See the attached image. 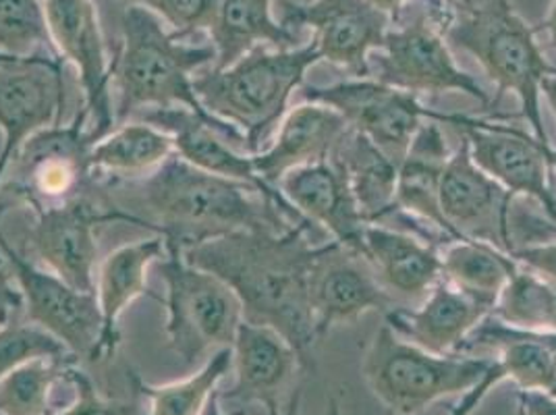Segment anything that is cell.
<instances>
[{
	"label": "cell",
	"instance_id": "1",
	"mask_svg": "<svg viewBox=\"0 0 556 415\" xmlns=\"http://www.w3.org/2000/svg\"><path fill=\"white\" fill-rule=\"evenodd\" d=\"M312 223L285 231H235L206 239L184 252L187 262L223 278L241 301L245 323L280 332L309 368V349L318 343L309 275L320 246L307 239Z\"/></svg>",
	"mask_w": 556,
	"mask_h": 415
},
{
	"label": "cell",
	"instance_id": "2",
	"mask_svg": "<svg viewBox=\"0 0 556 415\" xmlns=\"http://www.w3.org/2000/svg\"><path fill=\"white\" fill-rule=\"evenodd\" d=\"M118 185L131 189V202L152 216L150 223L164 243L184 252L229 232L285 231L298 225L254 185L200 171L177 154L146 179Z\"/></svg>",
	"mask_w": 556,
	"mask_h": 415
},
{
	"label": "cell",
	"instance_id": "3",
	"mask_svg": "<svg viewBox=\"0 0 556 415\" xmlns=\"http://www.w3.org/2000/svg\"><path fill=\"white\" fill-rule=\"evenodd\" d=\"M121 34L111 61L116 127L143 109L184 106L212 123L231 146L245 150L243 134L210 115L193 90L195 75L216 61L212 45H187L141 4L125 7Z\"/></svg>",
	"mask_w": 556,
	"mask_h": 415
},
{
	"label": "cell",
	"instance_id": "4",
	"mask_svg": "<svg viewBox=\"0 0 556 415\" xmlns=\"http://www.w3.org/2000/svg\"><path fill=\"white\" fill-rule=\"evenodd\" d=\"M320 61L314 40L289 50L257 47L227 70L200 71L193 90L210 115L243 134L245 152L254 156L287 115L305 73Z\"/></svg>",
	"mask_w": 556,
	"mask_h": 415
},
{
	"label": "cell",
	"instance_id": "5",
	"mask_svg": "<svg viewBox=\"0 0 556 415\" xmlns=\"http://www.w3.org/2000/svg\"><path fill=\"white\" fill-rule=\"evenodd\" d=\"M444 40L482 65L498 88L496 102L505 93H515L533 138L551 146L542 118L540 86L546 75H555L556 67L546 61L532 25L523 22L510 0H488L482 7L465 9L464 17L453 20L444 29Z\"/></svg>",
	"mask_w": 556,
	"mask_h": 415
},
{
	"label": "cell",
	"instance_id": "6",
	"mask_svg": "<svg viewBox=\"0 0 556 415\" xmlns=\"http://www.w3.org/2000/svg\"><path fill=\"white\" fill-rule=\"evenodd\" d=\"M492 357L448 353L439 355L380 326L364 353L362 374L371 394L394 415H419L444 397L476 387Z\"/></svg>",
	"mask_w": 556,
	"mask_h": 415
},
{
	"label": "cell",
	"instance_id": "7",
	"mask_svg": "<svg viewBox=\"0 0 556 415\" xmlns=\"http://www.w3.org/2000/svg\"><path fill=\"white\" fill-rule=\"evenodd\" d=\"M159 271L166 285V337L170 349L193 366L210 351L231 349L243 323V307L223 278L189 264L184 250L170 243Z\"/></svg>",
	"mask_w": 556,
	"mask_h": 415
},
{
	"label": "cell",
	"instance_id": "8",
	"mask_svg": "<svg viewBox=\"0 0 556 415\" xmlns=\"http://www.w3.org/2000/svg\"><path fill=\"white\" fill-rule=\"evenodd\" d=\"M96 143L88 115L79 109L70 125H52L25 141L11 161L2 181L0 200L24 202L34 212L75 200L98 187L90 168Z\"/></svg>",
	"mask_w": 556,
	"mask_h": 415
},
{
	"label": "cell",
	"instance_id": "9",
	"mask_svg": "<svg viewBox=\"0 0 556 415\" xmlns=\"http://www.w3.org/2000/svg\"><path fill=\"white\" fill-rule=\"evenodd\" d=\"M34 214L36 225L27 232L31 254L40 257L47 271L84 293H96L98 227L129 223L154 231L146 218L118 206L111 196V187L102 184L75 200L40 208Z\"/></svg>",
	"mask_w": 556,
	"mask_h": 415
},
{
	"label": "cell",
	"instance_id": "10",
	"mask_svg": "<svg viewBox=\"0 0 556 415\" xmlns=\"http://www.w3.org/2000/svg\"><path fill=\"white\" fill-rule=\"evenodd\" d=\"M303 102L334 109L349 127L370 139L399 166L424 121L451 123L453 115L424 109L416 93L396 90L374 77L345 79L332 86H305Z\"/></svg>",
	"mask_w": 556,
	"mask_h": 415
},
{
	"label": "cell",
	"instance_id": "11",
	"mask_svg": "<svg viewBox=\"0 0 556 415\" xmlns=\"http://www.w3.org/2000/svg\"><path fill=\"white\" fill-rule=\"evenodd\" d=\"M380 48L371 77L403 92H462L482 106H490V96L462 70L444 40V32L434 15L419 13L407 24H394Z\"/></svg>",
	"mask_w": 556,
	"mask_h": 415
},
{
	"label": "cell",
	"instance_id": "12",
	"mask_svg": "<svg viewBox=\"0 0 556 415\" xmlns=\"http://www.w3.org/2000/svg\"><path fill=\"white\" fill-rule=\"evenodd\" d=\"M7 208L0 200V255L9 264L24 295L25 320L38 324L56 337L77 360L96 362L102 337V316L96 293L73 289L63 278L34 266L20 254L2 231V214Z\"/></svg>",
	"mask_w": 556,
	"mask_h": 415
},
{
	"label": "cell",
	"instance_id": "13",
	"mask_svg": "<svg viewBox=\"0 0 556 415\" xmlns=\"http://www.w3.org/2000/svg\"><path fill=\"white\" fill-rule=\"evenodd\" d=\"M280 9V24L298 36L309 27L320 59L357 79L371 77L370 54L384 47L393 27V20L370 0H282Z\"/></svg>",
	"mask_w": 556,
	"mask_h": 415
},
{
	"label": "cell",
	"instance_id": "14",
	"mask_svg": "<svg viewBox=\"0 0 556 415\" xmlns=\"http://www.w3.org/2000/svg\"><path fill=\"white\" fill-rule=\"evenodd\" d=\"M63 73L61 56H7L0 61V181L27 139L61 123Z\"/></svg>",
	"mask_w": 556,
	"mask_h": 415
},
{
	"label": "cell",
	"instance_id": "15",
	"mask_svg": "<svg viewBox=\"0 0 556 415\" xmlns=\"http://www.w3.org/2000/svg\"><path fill=\"white\" fill-rule=\"evenodd\" d=\"M45 13L54 50L77 71L84 92L81 111L98 141L116 127L111 61L98 11L92 0H45Z\"/></svg>",
	"mask_w": 556,
	"mask_h": 415
},
{
	"label": "cell",
	"instance_id": "16",
	"mask_svg": "<svg viewBox=\"0 0 556 415\" xmlns=\"http://www.w3.org/2000/svg\"><path fill=\"white\" fill-rule=\"evenodd\" d=\"M451 125L464 134L471 159L488 177L503 185L513 196L530 198L556 223L555 185L551 181L553 168L546 161L544 143L517 127L486 118L453 115Z\"/></svg>",
	"mask_w": 556,
	"mask_h": 415
},
{
	"label": "cell",
	"instance_id": "17",
	"mask_svg": "<svg viewBox=\"0 0 556 415\" xmlns=\"http://www.w3.org/2000/svg\"><path fill=\"white\" fill-rule=\"evenodd\" d=\"M309 303L318 341L330 328L357 323L368 312H382L399 303L380 282L370 262L337 241L320 246L309 275Z\"/></svg>",
	"mask_w": 556,
	"mask_h": 415
},
{
	"label": "cell",
	"instance_id": "18",
	"mask_svg": "<svg viewBox=\"0 0 556 415\" xmlns=\"http://www.w3.org/2000/svg\"><path fill=\"white\" fill-rule=\"evenodd\" d=\"M515 196L473 162L462 138L442 171L441 208L459 239L488 243L510 255L509 212Z\"/></svg>",
	"mask_w": 556,
	"mask_h": 415
},
{
	"label": "cell",
	"instance_id": "19",
	"mask_svg": "<svg viewBox=\"0 0 556 415\" xmlns=\"http://www.w3.org/2000/svg\"><path fill=\"white\" fill-rule=\"evenodd\" d=\"M141 123H148L170 136L175 143V154L191 166L206 171L218 177L235 179L241 184L254 185L268 200L282 208L293 221H305L302 214L287 202L280 189L268 187L255 173L250 154H239L237 148L220 136V131L206 118L193 111L175 109H148L141 113Z\"/></svg>",
	"mask_w": 556,
	"mask_h": 415
},
{
	"label": "cell",
	"instance_id": "20",
	"mask_svg": "<svg viewBox=\"0 0 556 415\" xmlns=\"http://www.w3.org/2000/svg\"><path fill=\"white\" fill-rule=\"evenodd\" d=\"M278 189L305 221L323 227L332 241L362 254V237L368 223L337 162L326 159L295 168L280 179Z\"/></svg>",
	"mask_w": 556,
	"mask_h": 415
},
{
	"label": "cell",
	"instance_id": "21",
	"mask_svg": "<svg viewBox=\"0 0 556 415\" xmlns=\"http://www.w3.org/2000/svg\"><path fill=\"white\" fill-rule=\"evenodd\" d=\"M235 385L229 392H218L220 401L250 405L277 403L278 392L293 378L302 360L291 343L270 326L241 323L232 341Z\"/></svg>",
	"mask_w": 556,
	"mask_h": 415
},
{
	"label": "cell",
	"instance_id": "22",
	"mask_svg": "<svg viewBox=\"0 0 556 415\" xmlns=\"http://www.w3.org/2000/svg\"><path fill=\"white\" fill-rule=\"evenodd\" d=\"M348 129V121L334 109L303 102L285 115L275 141L252 156L255 173L268 187L278 189L287 173L330 159Z\"/></svg>",
	"mask_w": 556,
	"mask_h": 415
},
{
	"label": "cell",
	"instance_id": "23",
	"mask_svg": "<svg viewBox=\"0 0 556 415\" xmlns=\"http://www.w3.org/2000/svg\"><path fill=\"white\" fill-rule=\"evenodd\" d=\"M490 314L488 305L442 278L419 307L396 305L384 314V320L405 341L430 353L448 355L457 353L467 335Z\"/></svg>",
	"mask_w": 556,
	"mask_h": 415
},
{
	"label": "cell",
	"instance_id": "24",
	"mask_svg": "<svg viewBox=\"0 0 556 415\" xmlns=\"http://www.w3.org/2000/svg\"><path fill=\"white\" fill-rule=\"evenodd\" d=\"M164 255V237L154 235L150 239L121 246L113 254L104 257L96 280V300L102 316V337L96 353V362L115 355L116 349L121 345L118 320L134 301L148 295L163 303V298L148 287V268Z\"/></svg>",
	"mask_w": 556,
	"mask_h": 415
},
{
	"label": "cell",
	"instance_id": "25",
	"mask_svg": "<svg viewBox=\"0 0 556 415\" xmlns=\"http://www.w3.org/2000/svg\"><path fill=\"white\" fill-rule=\"evenodd\" d=\"M362 255L399 300L421 301L442 280V257L437 246L412 232L387 225H366Z\"/></svg>",
	"mask_w": 556,
	"mask_h": 415
},
{
	"label": "cell",
	"instance_id": "26",
	"mask_svg": "<svg viewBox=\"0 0 556 415\" xmlns=\"http://www.w3.org/2000/svg\"><path fill=\"white\" fill-rule=\"evenodd\" d=\"M448 159L451 152L439 121H426L399 164L394 210L430 225L448 241H459L441 208L442 171Z\"/></svg>",
	"mask_w": 556,
	"mask_h": 415
},
{
	"label": "cell",
	"instance_id": "27",
	"mask_svg": "<svg viewBox=\"0 0 556 415\" xmlns=\"http://www.w3.org/2000/svg\"><path fill=\"white\" fill-rule=\"evenodd\" d=\"M275 0H218L208 32L216 52L212 70H227L257 47L298 48L300 36L273 15Z\"/></svg>",
	"mask_w": 556,
	"mask_h": 415
},
{
	"label": "cell",
	"instance_id": "28",
	"mask_svg": "<svg viewBox=\"0 0 556 415\" xmlns=\"http://www.w3.org/2000/svg\"><path fill=\"white\" fill-rule=\"evenodd\" d=\"M330 159L345 173L351 193L368 225H380L393 214L399 166L370 139L349 127Z\"/></svg>",
	"mask_w": 556,
	"mask_h": 415
},
{
	"label": "cell",
	"instance_id": "29",
	"mask_svg": "<svg viewBox=\"0 0 556 415\" xmlns=\"http://www.w3.org/2000/svg\"><path fill=\"white\" fill-rule=\"evenodd\" d=\"M175 154L170 136L148 123H123L109 136L98 139L90 152L93 179L106 187L154 173Z\"/></svg>",
	"mask_w": 556,
	"mask_h": 415
},
{
	"label": "cell",
	"instance_id": "30",
	"mask_svg": "<svg viewBox=\"0 0 556 415\" xmlns=\"http://www.w3.org/2000/svg\"><path fill=\"white\" fill-rule=\"evenodd\" d=\"M442 278L494 310L496 300L519 264L509 254L471 239H459L444 248Z\"/></svg>",
	"mask_w": 556,
	"mask_h": 415
},
{
	"label": "cell",
	"instance_id": "31",
	"mask_svg": "<svg viewBox=\"0 0 556 415\" xmlns=\"http://www.w3.org/2000/svg\"><path fill=\"white\" fill-rule=\"evenodd\" d=\"M232 368L231 349L216 351L204 368L186 380L170 382L163 387H154L136 372H127V378L134 391L150 399L148 415H202L212 392L216 391L218 382Z\"/></svg>",
	"mask_w": 556,
	"mask_h": 415
},
{
	"label": "cell",
	"instance_id": "32",
	"mask_svg": "<svg viewBox=\"0 0 556 415\" xmlns=\"http://www.w3.org/2000/svg\"><path fill=\"white\" fill-rule=\"evenodd\" d=\"M79 360L67 357H40L13 369L0 380V415H50V392L67 380V374Z\"/></svg>",
	"mask_w": 556,
	"mask_h": 415
},
{
	"label": "cell",
	"instance_id": "33",
	"mask_svg": "<svg viewBox=\"0 0 556 415\" xmlns=\"http://www.w3.org/2000/svg\"><path fill=\"white\" fill-rule=\"evenodd\" d=\"M492 316L521 330H556V285L519 266L501 291Z\"/></svg>",
	"mask_w": 556,
	"mask_h": 415
},
{
	"label": "cell",
	"instance_id": "34",
	"mask_svg": "<svg viewBox=\"0 0 556 415\" xmlns=\"http://www.w3.org/2000/svg\"><path fill=\"white\" fill-rule=\"evenodd\" d=\"M0 54L59 56L50 40L45 0H0Z\"/></svg>",
	"mask_w": 556,
	"mask_h": 415
},
{
	"label": "cell",
	"instance_id": "35",
	"mask_svg": "<svg viewBox=\"0 0 556 415\" xmlns=\"http://www.w3.org/2000/svg\"><path fill=\"white\" fill-rule=\"evenodd\" d=\"M67 355H73L70 349L38 324L20 323L15 318L0 326V380L27 362Z\"/></svg>",
	"mask_w": 556,
	"mask_h": 415
},
{
	"label": "cell",
	"instance_id": "36",
	"mask_svg": "<svg viewBox=\"0 0 556 415\" xmlns=\"http://www.w3.org/2000/svg\"><path fill=\"white\" fill-rule=\"evenodd\" d=\"M127 4H141L156 13L170 32L186 40L189 36L208 29L218 0H125Z\"/></svg>",
	"mask_w": 556,
	"mask_h": 415
},
{
	"label": "cell",
	"instance_id": "37",
	"mask_svg": "<svg viewBox=\"0 0 556 415\" xmlns=\"http://www.w3.org/2000/svg\"><path fill=\"white\" fill-rule=\"evenodd\" d=\"M67 382H71L77 391L75 401L67 410L50 415H138V403H123V401H109L100 397L93 387L90 376L86 372L73 366L67 374Z\"/></svg>",
	"mask_w": 556,
	"mask_h": 415
},
{
	"label": "cell",
	"instance_id": "38",
	"mask_svg": "<svg viewBox=\"0 0 556 415\" xmlns=\"http://www.w3.org/2000/svg\"><path fill=\"white\" fill-rule=\"evenodd\" d=\"M510 257L526 271L556 282V239L515 250Z\"/></svg>",
	"mask_w": 556,
	"mask_h": 415
},
{
	"label": "cell",
	"instance_id": "39",
	"mask_svg": "<svg viewBox=\"0 0 556 415\" xmlns=\"http://www.w3.org/2000/svg\"><path fill=\"white\" fill-rule=\"evenodd\" d=\"M13 280L11 271L0 266V326L15 320L20 312H24V295Z\"/></svg>",
	"mask_w": 556,
	"mask_h": 415
},
{
	"label": "cell",
	"instance_id": "40",
	"mask_svg": "<svg viewBox=\"0 0 556 415\" xmlns=\"http://www.w3.org/2000/svg\"><path fill=\"white\" fill-rule=\"evenodd\" d=\"M517 415H556V397L544 391L517 392Z\"/></svg>",
	"mask_w": 556,
	"mask_h": 415
},
{
	"label": "cell",
	"instance_id": "41",
	"mask_svg": "<svg viewBox=\"0 0 556 415\" xmlns=\"http://www.w3.org/2000/svg\"><path fill=\"white\" fill-rule=\"evenodd\" d=\"M370 2L376 7V9H380L382 13H387V15L393 20L394 25L401 22L403 9H405V7H407V2H412V0H370ZM417 2L426 4L428 9H432V11L441 17L446 27L451 25V22H453V13L448 11V7H446L442 0H417Z\"/></svg>",
	"mask_w": 556,
	"mask_h": 415
},
{
	"label": "cell",
	"instance_id": "42",
	"mask_svg": "<svg viewBox=\"0 0 556 415\" xmlns=\"http://www.w3.org/2000/svg\"><path fill=\"white\" fill-rule=\"evenodd\" d=\"M533 32H535V34H546L548 45H551L553 50H556V0H553V4H551V9H548L546 20H544L542 24L535 25V27H533Z\"/></svg>",
	"mask_w": 556,
	"mask_h": 415
},
{
	"label": "cell",
	"instance_id": "43",
	"mask_svg": "<svg viewBox=\"0 0 556 415\" xmlns=\"http://www.w3.org/2000/svg\"><path fill=\"white\" fill-rule=\"evenodd\" d=\"M268 410V415H278V403H273V405H268L266 407ZM202 415H225L223 414V407H220V399H218V391L212 392V397L208 399V403H206V407H204V412H202ZM232 415H243L239 414H232Z\"/></svg>",
	"mask_w": 556,
	"mask_h": 415
},
{
	"label": "cell",
	"instance_id": "44",
	"mask_svg": "<svg viewBox=\"0 0 556 415\" xmlns=\"http://www.w3.org/2000/svg\"><path fill=\"white\" fill-rule=\"evenodd\" d=\"M540 93L546 98L548 106L553 109V113L556 116V73L555 75H546L542 79V86H540Z\"/></svg>",
	"mask_w": 556,
	"mask_h": 415
},
{
	"label": "cell",
	"instance_id": "45",
	"mask_svg": "<svg viewBox=\"0 0 556 415\" xmlns=\"http://www.w3.org/2000/svg\"><path fill=\"white\" fill-rule=\"evenodd\" d=\"M300 412H302V389H295L282 415H300Z\"/></svg>",
	"mask_w": 556,
	"mask_h": 415
},
{
	"label": "cell",
	"instance_id": "46",
	"mask_svg": "<svg viewBox=\"0 0 556 415\" xmlns=\"http://www.w3.org/2000/svg\"><path fill=\"white\" fill-rule=\"evenodd\" d=\"M444 4H448V7H459V9H469V7H473V0H442Z\"/></svg>",
	"mask_w": 556,
	"mask_h": 415
},
{
	"label": "cell",
	"instance_id": "47",
	"mask_svg": "<svg viewBox=\"0 0 556 415\" xmlns=\"http://www.w3.org/2000/svg\"><path fill=\"white\" fill-rule=\"evenodd\" d=\"M544 154H546V161H548V164H551V168L553 171H556V150L553 148V146H546L544 148Z\"/></svg>",
	"mask_w": 556,
	"mask_h": 415
},
{
	"label": "cell",
	"instance_id": "48",
	"mask_svg": "<svg viewBox=\"0 0 556 415\" xmlns=\"http://www.w3.org/2000/svg\"><path fill=\"white\" fill-rule=\"evenodd\" d=\"M328 415H341V410H339V405H337V401H330V410H328ZM419 415H442L441 412H424V414Z\"/></svg>",
	"mask_w": 556,
	"mask_h": 415
},
{
	"label": "cell",
	"instance_id": "49",
	"mask_svg": "<svg viewBox=\"0 0 556 415\" xmlns=\"http://www.w3.org/2000/svg\"><path fill=\"white\" fill-rule=\"evenodd\" d=\"M7 56H9V54H0V61H2V59H7Z\"/></svg>",
	"mask_w": 556,
	"mask_h": 415
},
{
	"label": "cell",
	"instance_id": "50",
	"mask_svg": "<svg viewBox=\"0 0 556 415\" xmlns=\"http://www.w3.org/2000/svg\"><path fill=\"white\" fill-rule=\"evenodd\" d=\"M2 264H4V257H2V255H0V266H2Z\"/></svg>",
	"mask_w": 556,
	"mask_h": 415
},
{
	"label": "cell",
	"instance_id": "51",
	"mask_svg": "<svg viewBox=\"0 0 556 415\" xmlns=\"http://www.w3.org/2000/svg\"><path fill=\"white\" fill-rule=\"evenodd\" d=\"M555 193H556V179H555Z\"/></svg>",
	"mask_w": 556,
	"mask_h": 415
},
{
	"label": "cell",
	"instance_id": "52",
	"mask_svg": "<svg viewBox=\"0 0 556 415\" xmlns=\"http://www.w3.org/2000/svg\"><path fill=\"white\" fill-rule=\"evenodd\" d=\"M555 285H556V282H555Z\"/></svg>",
	"mask_w": 556,
	"mask_h": 415
}]
</instances>
